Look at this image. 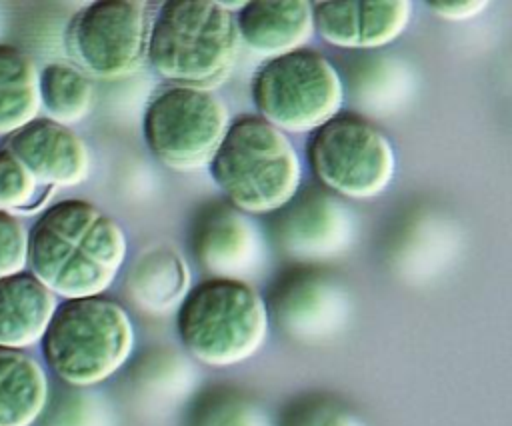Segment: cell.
I'll use <instances>...</instances> for the list:
<instances>
[{"label": "cell", "instance_id": "cell-1", "mask_svg": "<svg viewBox=\"0 0 512 426\" xmlns=\"http://www.w3.org/2000/svg\"><path fill=\"white\" fill-rule=\"evenodd\" d=\"M126 252V234L114 218L86 200H62L28 232L26 262L54 296L72 300L108 290Z\"/></svg>", "mask_w": 512, "mask_h": 426}, {"label": "cell", "instance_id": "cell-2", "mask_svg": "<svg viewBox=\"0 0 512 426\" xmlns=\"http://www.w3.org/2000/svg\"><path fill=\"white\" fill-rule=\"evenodd\" d=\"M234 14L214 0H170L152 18L148 64L172 86L210 90L222 86L238 60Z\"/></svg>", "mask_w": 512, "mask_h": 426}, {"label": "cell", "instance_id": "cell-3", "mask_svg": "<svg viewBox=\"0 0 512 426\" xmlns=\"http://www.w3.org/2000/svg\"><path fill=\"white\" fill-rule=\"evenodd\" d=\"M210 172L228 202L250 216L274 214L302 184V162L292 140L260 116L230 122Z\"/></svg>", "mask_w": 512, "mask_h": 426}, {"label": "cell", "instance_id": "cell-4", "mask_svg": "<svg viewBox=\"0 0 512 426\" xmlns=\"http://www.w3.org/2000/svg\"><path fill=\"white\" fill-rule=\"evenodd\" d=\"M176 328L186 352L212 368L250 360L266 342V298L248 282L206 278L178 306Z\"/></svg>", "mask_w": 512, "mask_h": 426}, {"label": "cell", "instance_id": "cell-5", "mask_svg": "<svg viewBox=\"0 0 512 426\" xmlns=\"http://www.w3.org/2000/svg\"><path fill=\"white\" fill-rule=\"evenodd\" d=\"M134 340L124 306L100 294L56 306L42 336V352L50 370L66 384L94 386L128 362Z\"/></svg>", "mask_w": 512, "mask_h": 426}, {"label": "cell", "instance_id": "cell-6", "mask_svg": "<svg viewBox=\"0 0 512 426\" xmlns=\"http://www.w3.org/2000/svg\"><path fill=\"white\" fill-rule=\"evenodd\" d=\"M344 96L336 66L310 48L268 60L252 78L260 118L284 134L316 132L340 114Z\"/></svg>", "mask_w": 512, "mask_h": 426}, {"label": "cell", "instance_id": "cell-7", "mask_svg": "<svg viewBox=\"0 0 512 426\" xmlns=\"http://www.w3.org/2000/svg\"><path fill=\"white\" fill-rule=\"evenodd\" d=\"M230 122L216 92L170 84L150 100L142 128L150 152L166 168L200 172L210 168Z\"/></svg>", "mask_w": 512, "mask_h": 426}, {"label": "cell", "instance_id": "cell-8", "mask_svg": "<svg viewBox=\"0 0 512 426\" xmlns=\"http://www.w3.org/2000/svg\"><path fill=\"white\" fill-rule=\"evenodd\" d=\"M308 162L322 188L348 200L380 196L396 172L394 146L360 114H338L320 126L310 140Z\"/></svg>", "mask_w": 512, "mask_h": 426}, {"label": "cell", "instance_id": "cell-9", "mask_svg": "<svg viewBox=\"0 0 512 426\" xmlns=\"http://www.w3.org/2000/svg\"><path fill=\"white\" fill-rule=\"evenodd\" d=\"M152 16L142 0H104L76 12L66 26V52L82 74L122 80L148 60Z\"/></svg>", "mask_w": 512, "mask_h": 426}, {"label": "cell", "instance_id": "cell-10", "mask_svg": "<svg viewBox=\"0 0 512 426\" xmlns=\"http://www.w3.org/2000/svg\"><path fill=\"white\" fill-rule=\"evenodd\" d=\"M272 216V236L278 250L304 266L342 256L356 238L354 212L322 186L298 190Z\"/></svg>", "mask_w": 512, "mask_h": 426}, {"label": "cell", "instance_id": "cell-11", "mask_svg": "<svg viewBox=\"0 0 512 426\" xmlns=\"http://www.w3.org/2000/svg\"><path fill=\"white\" fill-rule=\"evenodd\" d=\"M266 308L286 336L298 342H320L346 326L352 302L336 276L314 266H300L276 280Z\"/></svg>", "mask_w": 512, "mask_h": 426}, {"label": "cell", "instance_id": "cell-12", "mask_svg": "<svg viewBox=\"0 0 512 426\" xmlns=\"http://www.w3.org/2000/svg\"><path fill=\"white\" fill-rule=\"evenodd\" d=\"M190 246L198 266L210 278L250 284L268 262V246L260 226L230 202H214L198 212Z\"/></svg>", "mask_w": 512, "mask_h": 426}, {"label": "cell", "instance_id": "cell-13", "mask_svg": "<svg viewBox=\"0 0 512 426\" xmlns=\"http://www.w3.org/2000/svg\"><path fill=\"white\" fill-rule=\"evenodd\" d=\"M4 148L46 188L76 186L90 172V152L84 140L50 118H34L10 132Z\"/></svg>", "mask_w": 512, "mask_h": 426}, {"label": "cell", "instance_id": "cell-14", "mask_svg": "<svg viewBox=\"0 0 512 426\" xmlns=\"http://www.w3.org/2000/svg\"><path fill=\"white\" fill-rule=\"evenodd\" d=\"M240 42L262 58H278L302 50L312 34V2L256 0L246 2L236 18Z\"/></svg>", "mask_w": 512, "mask_h": 426}, {"label": "cell", "instance_id": "cell-15", "mask_svg": "<svg viewBox=\"0 0 512 426\" xmlns=\"http://www.w3.org/2000/svg\"><path fill=\"white\" fill-rule=\"evenodd\" d=\"M190 290V270L180 252L154 246L136 258L126 278L132 304L150 316L174 312Z\"/></svg>", "mask_w": 512, "mask_h": 426}, {"label": "cell", "instance_id": "cell-16", "mask_svg": "<svg viewBox=\"0 0 512 426\" xmlns=\"http://www.w3.org/2000/svg\"><path fill=\"white\" fill-rule=\"evenodd\" d=\"M56 296L28 272L0 278V346L24 348L42 340Z\"/></svg>", "mask_w": 512, "mask_h": 426}, {"label": "cell", "instance_id": "cell-17", "mask_svg": "<svg viewBox=\"0 0 512 426\" xmlns=\"http://www.w3.org/2000/svg\"><path fill=\"white\" fill-rule=\"evenodd\" d=\"M412 70L396 56H360L350 68V94L354 104L374 116L396 112L412 94Z\"/></svg>", "mask_w": 512, "mask_h": 426}, {"label": "cell", "instance_id": "cell-18", "mask_svg": "<svg viewBox=\"0 0 512 426\" xmlns=\"http://www.w3.org/2000/svg\"><path fill=\"white\" fill-rule=\"evenodd\" d=\"M46 396L48 382L40 364L18 348L0 346V426H30Z\"/></svg>", "mask_w": 512, "mask_h": 426}, {"label": "cell", "instance_id": "cell-19", "mask_svg": "<svg viewBox=\"0 0 512 426\" xmlns=\"http://www.w3.org/2000/svg\"><path fill=\"white\" fill-rule=\"evenodd\" d=\"M40 74L18 48L0 44V134H10L36 118Z\"/></svg>", "mask_w": 512, "mask_h": 426}, {"label": "cell", "instance_id": "cell-20", "mask_svg": "<svg viewBox=\"0 0 512 426\" xmlns=\"http://www.w3.org/2000/svg\"><path fill=\"white\" fill-rule=\"evenodd\" d=\"M90 80L72 66L50 64L40 74V104L50 120L68 126L80 122L92 108Z\"/></svg>", "mask_w": 512, "mask_h": 426}, {"label": "cell", "instance_id": "cell-21", "mask_svg": "<svg viewBox=\"0 0 512 426\" xmlns=\"http://www.w3.org/2000/svg\"><path fill=\"white\" fill-rule=\"evenodd\" d=\"M410 16L408 0H358V50H378L396 42Z\"/></svg>", "mask_w": 512, "mask_h": 426}, {"label": "cell", "instance_id": "cell-22", "mask_svg": "<svg viewBox=\"0 0 512 426\" xmlns=\"http://www.w3.org/2000/svg\"><path fill=\"white\" fill-rule=\"evenodd\" d=\"M190 426H270L264 410L238 390L214 388L196 402Z\"/></svg>", "mask_w": 512, "mask_h": 426}, {"label": "cell", "instance_id": "cell-23", "mask_svg": "<svg viewBox=\"0 0 512 426\" xmlns=\"http://www.w3.org/2000/svg\"><path fill=\"white\" fill-rule=\"evenodd\" d=\"M52 188L42 186L32 172L4 146L0 148V210H32L40 206Z\"/></svg>", "mask_w": 512, "mask_h": 426}, {"label": "cell", "instance_id": "cell-24", "mask_svg": "<svg viewBox=\"0 0 512 426\" xmlns=\"http://www.w3.org/2000/svg\"><path fill=\"white\" fill-rule=\"evenodd\" d=\"M194 380V370L188 360L172 350H154L142 356L136 364V384L142 390L182 394Z\"/></svg>", "mask_w": 512, "mask_h": 426}, {"label": "cell", "instance_id": "cell-25", "mask_svg": "<svg viewBox=\"0 0 512 426\" xmlns=\"http://www.w3.org/2000/svg\"><path fill=\"white\" fill-rule=\"evenodd\" d=\"M312 22L322 42L342 50H358V0L314 2Z\"/></svg>", "mask_w": 512, "mask_h": 426}, {"label": "cell", "instance_id": "cell-26", "mask_svg": "<svg viewBox=\"0 0 512 426\" xmlns=\"http://www.w3.org/2000/svg\"><path fill=\"white\" fill-rule=\"evenodd\" d=\"M28 258V232L10 214L0 210V278L22 272Z\"/></svg>", "mask_w": 512, "mask_h": 426}, {"label": "cell", "instance_id": "cell-27", "mask_svg": "<svg viewBox=\"0 0 512 426\" xmlns=\"http://www.w3.org/2000/svg\"><path fill=\"white\" fill-rule=\"evenodd\" d=\"M286 426H360V422L336 402L328 398H312L300 402L290 412Z\"/></svg>", "mask_w": 512, "mask_h": 426}, {"label": "cell", "instance_id": "cell-28", "mask_svg": "<svg viewBox=\"0 0 512 426\" xmlns=\"http://www.w3.org/2000/svg\"><path fill=\"white\" fill-rule=\"evenodd\" d=\"M426 6L430 8L432 14H436L442 20L462 22V20L474 18L480 12H484L488 2H484V0H448V2L432 0V2H426Z\"/></svg>", "mask_w": 512, "mask_h": 426}]
</instances>
